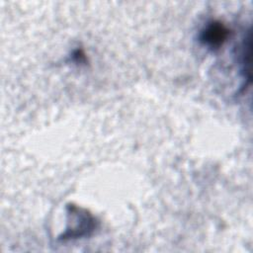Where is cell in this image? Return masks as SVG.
<instances>
[{"instance_id": "cell-1", "label": "cell", "mask_w": 253, "mask_h": 253, "mask_svg": "<svg viewBox=\"0 0 253 253\" xmlns=\"http://www.w3.org/2000/svg\"><path fill=\"white\" fill-rule=\"evenodd\" d=\"M68 215L71 216L70 225L60 236L63 240L88 236L96 228L95 217L86 210L71 205L68 207Z\"/></svg>"}, {"instance_id": "cell-2", "label": "cell", "mask_w": 253, "mask_h": 253, "mask_svg": "<svg viewBox=\"0 0 253 253\" xmlns=\"http://www.w3.org/2000/svg\"><path fill=\"white\" fill-rule=\"evenodd\" d=\"M229 35L228 29L220 22H211L201 32L200 41L211 48L219 47Z\"/></svg>"}]
</instances>
